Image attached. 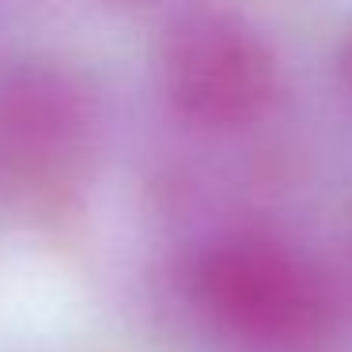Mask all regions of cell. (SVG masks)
Instances as JSON below:
<instances>
[{"label":"cell","mask_w":352,"mask_h":352,"mask_svg":"<svg viewBox=\"0 0 352 352\" xmlns=\"http://www.w3.org/2000/svg\"><path fill=\"white\" fill-rule=\"evenodd\" d=\"M163 87L193 125L239 129L258 122L273 102V54L235 12L193 8L167 27Z\"/></svg>","instance_id":"cell-2"},{"label":"cell","mask_w":352,"mask_h":352,"mask_svg":"<svg viewBox=\"0 0 352 352\" xmlns=\"http://www.w3.org/2000/svg\"><path fill=\"white\" fill-rule=\"evenodd\" d=\"M190 299L220 337L254 352H311L333 326L326 276L265 235L208 243L190 265Z\"/></svg>","instance_id":"cell-1"},{"label":"cell","mask_w":352,"mask_h":352,"mask_svg":"<svg viewBox=\"0 0 352 352\" xmlns=\"http://www.w3.org/2000/svg\"><path fill=\"white\" fill-rule=\"evenodd\" d=\"M341 80H344V87L352 91V38L344 42V50H341Z\"/></svg>","instance_id":"cell-4"},{"label":"cell","mask_w":352,"mask_h":352,"mask_svg":"<svg viewBox=\"0 0 352 352\" xmlns=\"http://www.w3.org/2000/svg\"><path fill=\"white\" fill-rule=\"evenodd\" d=\"M91 155L87 91L54 65L0 69V182L31 197L72 186Z\"/></svg>","instance_id":"cell-3"}]
</instances>
